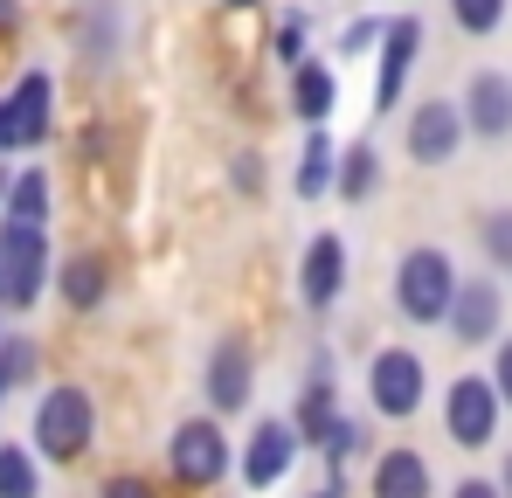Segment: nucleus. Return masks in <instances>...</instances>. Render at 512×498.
I'll return each instance as SVG.
<instances>
[{
    "mask_svg": "<svg viewBox=\"0 0 512 498\" xmlns=\"http://www.w3.org/2000/svg\"><path fill=\"white\" fill-rule=\"evenodd\" d=\"M333 97H340V83H333V70L326 63H298L291 70V111L305 118V125H326V111H333Z\"/></svg>",
    "mask_w": 512,
    "mask_h": 498,
    "instance_id": "f3484780",
    "label": "nucleus"
},
{
    "mask_svg": "<svg viewBox=\"0 0 512 498\" xmlns=\"http://www.w3.org/2000/svg\"><path fill=\"white\" fill-rule=\"evenodd\" d=\"M270 56H277L284 70H298V63H305V28H298V21H284V28L270 35Z\"/></svg>",
    "mask_w": 512,
    "mask_h": 498,
    "instance_id": "393cba45",
    "label": "nucleus"
},
{
    "mask_svg": "<svg viewBox=\"0 0 512 498\" xmlns=\"http://www.w3.org/2000/svg\"><path fill=\"white\" fill-rule=\"evenodd\" d=\"M450 298H457V263H450L436 243L409 249V256L395 263V305H402V319H416V326H443Z\"/></svg>",
    "mask_w": 512,
    "mask_h": 498,
    "instance_id": "f257e3e1",
    "label": "nucleus"
},
{
    "mask_svg": "<svg viewBox=\"0 0 512 498\" xmlns=\"http://www.w3.org/2000/svg\"><path fill=\"white\" fill-rule=\"evenodd\" d=\"M367 42H381V21H353V28H346V56H353V49H367Z\"/></svg>",
    "mask_w": 512,
    "mask_h": 498,
    "instance_id": "c85d7f7f",
    "label": "nucleus"
},
{
    "mask_svg": "<svg viewBox=\"0 0 512 498\" xmlns=\"http://www.w3.org/2000/svg\"><path fill=\"white\" fill-rule=\"evenodd\" d=\"M443 436L457 450H485L499 436V388L485 374H457L450 395H443Z\"/></svg>",
    "mask_w": 512,
    "mask_h": 498,
    "instance_id": "423d86ee",
    "label": "nucleus"
},
{
    "mask_svg": "<svg viewBox=\"0 0 512 498\" xmlns=\"http://www.w3.org/2000/svg\"><path fill=\"white\" fill-rule=\"evenodd\" d=\"M0 498H42L35 457H28L21 443H0Z\"/></svg>",
    "mask_w": 512,
    "mask_h": 498,
    "instance_id": "4be33fe9",
    "label": "nucleus"
},
{
    "mask_svg": "<svg viewBox=\"0 0 512 498\" xmlns=\"http://www.w3.org/2000/svg\"><path fill=\"white\" fill-rule=\"evenodd\" d=\"M97 498H160V492H153L146 478H132V471H125V478H104V492H97Z\"/></svg>",
    "mask_w": 512,
    "mask_h": 498,
    "instance_id": "bb28decb",
    "label": "nucleus"
},
{
    "mask_svg": "<svg viewBox=\"0 0 512 498\" xmlns=\"http://www.w3.org/2000/svg\"><path fill=\"white\" fill-rule=\"evenodd\" d=\"M416 49H423V21L402 14V21H381V77H374V118H388L409 90V70H416Z\"/></svg>",
    "mask_w": 512,
    "mask_h": 498,
    "instance_id": "6e6552de",
    "label": "nucleus"
},
{
    "mask_svg": "<svg viewBox=\"0 0 512 498\" xmlns=\"http://www.w3.org/2000/svg\"><path fill=\"white\" fill-rule=\"evenodd\" d=\"M56 111V90L42 70H28V77L14 83V97H0V153H28V146H42L49 139V118Z\"/></svg>",
    "mask_w": 512,
    "mask_h": 498,
    "instance_id": "0eeeda50",
    "label": "nucleus"
},
{
    "mask_svg": "<svg viewBox=\"0 0 512 498\" xmlns=\"http://www.w3.org/2000/svg\"><path fill=\"white\" fill-rule=\"evenodd\" d=\"M49 291V229H14L0 222V305L28 312Z\"/></svg>",
    "mask_w": 512,
    "mask_h": 498,
    "instance_id": "20e7f679",
    "label": "nucleus"
},
{
    "mask_svg": "<svg viewBox=\"0 0 512 498\" xmlns=\"http://www.w3.org/2000/svg\"><path fill=\"white\" fill-rule=\"evenodd\" d=\"M333 166H340L333 139L312 125V139H305V153H298V180H291V187H298V201H319V194L333 187Z\"/></svg>",
    "mask_w": 512,
    "mask_h": 498,
    "instance_id": "412c9836",
    "label": "nucleus"
},
{
    "mask_svg": "<svg viewBox=\"0 0 512 498\" xmlns=\"http://www.w3.org/2000/svg\"><path fill=\"white\" fill-rule=\"evenodd\" d=\"M450 14H457L464 35H492V28H506V0H450Z\"/></svg>",
    "mask_w": 512,
    "mask_h": 498,
    "instance_id": "5701e85b",
    "label": "nucleus"
},
{
    "mask_svg": "<svg viewBox=\"0 0 512 498\" xmlns=\"http://www.w3.org/2000/svg\"><path fill=\"white\" fill-rule=\"evenodd\" d=\"M457 111H464V132H478V139H506V132H512V83L499 77V70H478Z\"/></svg>",
    "mask_w": 512,
    "mask_h": 498,
    "instance_id": "4468645a",
    "label": "nucleus"
},
{
    "mask_svg": "<svg viewBox=\"0 0 512 498\" xmlns=\"http://www.w3.org/2000/svg\"><path fill=\"white\" fill-rule=\"evenodd\" d=\"M499 498H512V457H506V471H499Z\"/></svg>",
    "mask_w": 512,
    "mask_h": 498,
    "instance_id": "2f4dec72",
    "label": "nucleus"
},
{
    "mask_svg": "<svg viewBox=\"0 0 512 498\" xmlns=\"http://www.w3.org/2000/svg\"><path fill=\"white\" fill-rule=\"evenodd\" d=\"M333 187H340V201H367L374 187H381V153L360 139V146H346L340 166H333Z\"/></svg>",
    "mask_w": 512,
    "mask_h": 498,
    "instance_id": "aec40b11",
    "label": "nucleus"
},
{
    "mask_svg": "<svg viewBox=\"0 0 512 498\" xmlns=\"http://www.w3.org/2000/svg\"><path fill=\"white\" fill-rule=\"evenodd\" d=\"M506 277H512V263H506Z\"/></svg>",
    "mask_w": 512,
    "mask_h": 498,
    "instance_id": "f704fd0d",
    "label": "nucleus"
},
{
    "mask_svg": "<svg viewBox=\"0 0 512 498\" xmlns=\"http://www.w3.org/2000/svg\"><path fill=\"white\" fill-rule=\"evenodd\" d=\"M7 222L14 229H49V173L28 166L14 187H7Z\"/></svg>",
    "mask_w": 512,
    "mask_h": 498,
    "instance_id": "6ab92c4d",
    "label": "nucleus"
},
{
    "mask_svg": "<svg viewBox=\"0 0 512 498\" xmlns=\"http://www.w3.org/2000/svg\"><path fill=\"white\" fill-rule=\"evenodd\" d=\"M340 291H346V243L340 236H312L305 263H298V298H305L312 312H333Z\"/></svg>",
    "mask_w": 512,
    "mask_h": 498,
    "instance_id": "ddd939ff",
    "label": "nucleus"
},
{
    "mask_svg": "<svg viewBox=\"0 0 512 498\" xmlns=\"http://www.w3.org/2000/svg\"><path fill=\"white\" fill-rule=\"evenodd\" d=\"M492 388H499V409H512V339H499V360H492V374H485Z\"/></svg>",
    "mask_w": 512,
    "mask_h": 498,
    "instance_id": "a878e982",
    "label": "nucleus"
},
{
    "mask_svg": "<svg viewBox=\"0 0 512 498\" xmlns=\"http://www.w3.org/2000/svg\"><path fill=\"white\" fill-rule=\"evenodd\" d=\"M450 498H499V485H492V478H464Z\"/></svg>",
    "mask_w": 512,
    "mask_h": 498,
    "instance_id": "c756f323",
    "label": "nucleus"
},
{
    "mask_svg": "<svg viewBox=\"0 0 512 498\" xmlns=\"http://www.w3.org/2000/svg\"><path fill=\"white\" fill-rule=\"evenodd\" d=\"M340 415H333V381H326V353L312 360V381H305V402L291 415V429H298V443H326V429H333Z\"/></svg>",
    "mask_w": 512,
    "mask_h": 498,
    "instance_id": "dca6fc26",
    "label": "nucleus"
},
{
    "mask_svg": "<svg viewBox=\"0 0 512 498\" xmlns=\"http://www.w3.org/2000/svg\"><path fill=\"white\" fill-rule=\"evenodd\" d=\"M56 284H63V305H77V312H90V305H104V291H111V277H104V256H70L63 270H49Z\"/></svg>",
    "mask_w": 512,
    "mask_h": 498,
    "instance_id": "a211bd4d",
    "label": "nucleus"
},
{
    "mask_svg": "<svg viewBox=\"0 0 512 498\" xmlns=\"http://www.w3.org/2000/svg\"><path fill=\"white\" fill-rule=\"evenodd\" d=\"M236 187H243V194L263 187V160H256V153H236Z\"/></svg>",
    "mask_w": 512,
    "mask_h": 498,
    "instance_id": "cd10ccee",
    "label": "nucleus"
},
{
    "mask_svg": "<svg viewBox=\"0 0 512 498\" xmlns=\"http://www.w3.org/2000/svg\"><path fill=\"white\" fill-rule=\"evenodd\" d=\"M374 498H429V464L416 450H381L374 457Z\"/></svg>",
    "mask_w": 512,
    "mask_h": 498,
    "instance_id": "2eb2a0df",
    "label": "nucleus"
},
{
    "mask_svg": "<svg viewBox=\"0 0 512 498\" xmlns=\"http://www.w3.org/2000/svg\"><path fill=\"white\" fill-rule=\"evenodd\" d=\"M229 7H236V14H243V7H256V0H229Z\"/></svg>",
    "mask_w": 512,
    "mask_h": 498,
    "instance_id": "72a5a7b5",
    "label": "nucleus"
},
{
    "mask_svg": "<svg viewBox=\"0 0 512 498\" xmlns=\"http://www.w3.org/2000/svg\"><path fill=\"white\" fill-rule=\"evenodd\" d=\"M21 28V0H0V35H14Z\"/></svg>",
    "mask_w": 512,
    "mask_h": 498,
    "instance_id": "7c9ffc66",
    "label": "nucleus"
},
{
    "mask_svg": "<svg viewBox=\"0 0 512 498\" xmlns=\"http://www.w3.org/2000/svg\"><path fill=\"white\" fill-rule=\"evenodd\" d=\"M478 236H485V256H492V263H512V208L485 215V229H478Z\"/></svg>",
    "mask_w": 512,
    "mask_h": 498,
    "instance_id": "b1692460",
    "label": "nucleus"
},
{
    "mask_svg": "<svg viewBox=\"0 0 512 498\" xmlns=\"http://www.w3.org/2000/svg\"><path fill=\"white\" fill-rule=\"evenodd\" d=\"M291 464H298V429H291L284 415L256 422L250 450H243V485H250V492H270V485H277Z\"/></svg>",
    "mask_w": 512,
    "mask_h": 498,
    "instance_id": "9b49d317",
    "label": "nucleus"
},
{
    "mask_svg": "<svg viewBox=\"0 0 512 498\" xmlns=\"http://www.w3.org/2000/svg\"><path fill=\"white\" fill-rule=\"evenodd\" d=\"M457 146H464V111L450 97H429L409 111V160L416 166H450Z\"/></svg>",
    "mask_w": 512,
    "mask_h": 498,
    "instance_id": "1a4fd4ad",
    "label": "nucleus"
},
{
    "mask_svg": "<svg viewBox=\"0 0 512 498\" xmlns=\"http://www.w3.org/2000/svg\"><path fill=\"white\" fill-rule=\"evenodd\" d=\"M312 498H346V485H326V492H312Z\"/></svg>",
    "mask_w": 512,
    "mask_h": 498,
    "instance_id": "473e14b6",
    "label": "nucleus"
},
{
    "mask_svg": "<svg viewBox=\"0 0 512 498\" xmlns=\"http://www.w3.org/2000/svg\"><path fill=\"white\" fill-rule=\"evenodd\" d=\"M250 388H256L250 346H243V339H215V353H208V409L215 415L250 409Z\"/></svg>",
    "mask_w": 512,
    "mask_h": 498,
    "instance_id": "9d476101",
    "label": "nucleus"
},
{
    "mask_svg": "<svg viewBox=\"0 0 512 498\" xmlns=\"http://www.w3.org/2000/svg\"><path fill=\"white\" fill-rule=\"evenodd\" d=\"M423 388H429L423 353H409V346H381V353H374V367H367V402L388 415V422H409V415L423 409Z\"/></svg>",
    "mask_w": 512,
    "mask_h": 498,
    "instance_id": "39448f33",
    "label": "nucleus"
},
{
    "mask_svg": "<svg viewBox=\"0 0 512 498\" xmlns=\"http://www.w3.org/2000/svg\"><path fill=\"white\" fill-rule=\"evenodd\" d=\"M90 436H97V409H90V395L77 381H63V388H49V395L35 402V450H42V457L77 464L90 450Z\"/></svg>",
    "mask_w": 512,
    "mask_h": 498,
    "instance_id": "f03ea898",
    "label": "nucleus"
},
{
    "mask_svg": "<svg viewBox=\"0 0 512 498\" xmlns=\"http://www.w3.org/2000/svg\"><path fill=\"white\" fill-rule=\"evenodd\" d=\"M443 326H450V339H464V346H485L499 332V284L492 277H457V298H450Z\"/></svg>",
    "mask_w": 512,
    "mask_h": 498,
    "instance_id": "f8f14e48",
    "label": "nucleus"
},
{
    "mask_svg": "<svg viewBox=\"0 0 512 498\" xmlns=\"http://www.w3.org/2000/svg\"><path fill=\"white\" fill-rule=\"evenodd\" d=\"M167 471H173V485H187V492L222 485V478H229V436H222V422H208V415L173 422V436H167Z\"/></svg>",
    "mask_w": 512,
    "mask_h": 498,
    "instance_id": "7ed1b4c3",
    "label": "nucleus"
}]
</instances>
